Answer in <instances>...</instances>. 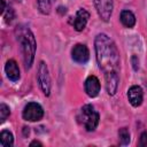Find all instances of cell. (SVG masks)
<instances>
[{
    "label": "cell",
    "instance_id": "cell-19",
    "mask_svg": "<svg viewBox=\"0 0 147 147\" xmlns=\"http://www.w3.org/2000/svg\"><path fill=\"white\" fill-rule=\"evenodd\" d=\"M132 64H133L134 70H137V69H138V67H139V61H138V59H137V56H136V55H133V56H132Z\"/></svg>",
    "mask_w": 147,
    "mask_h": 147
},
{
    "label": "cell",
    "instance_id": "cell-20",
    "mask_svg": "<svg viewBox=\"0 0 147 147\" xmlns=\"http://www.w3.org/2000/svg\"><path fill=\"white\" fill-rule=\"evenodd\" d=\"M30 146H41V142H39V141H32L30 144Z\"/></svg>",
    "mask_w": 147,
    "mask_h": 147
},
{
    "label": "cell",
    "instance_id": "cell-9",
    "mask_svg": "<svg viewBox=\"0 0 147 147\" xmlns=\"http://www.w3.org/2000/svg\"><path fill=\"white\" fill-rule=\"evenodd\" d=\"M106 78V88L109 95H114L117 91L118 86V72H106L105 74Z\"/></svg>",
    "mask_w": 147,
    "mask_h": 147
},
{
    "label": "cell",
    "instance_id": "cell-17",
    "mask_svg": "<svg viewBox=\"0 0 147 147\" xmlns=\"http://www.w3.org/2000/svg\"><path fill=\"white\" fill-rule=\"evenodd\" d=\"M51 2H52L51 0H38V6L42 13L48 14L51 9Z\"/></svg>",
    "mask_w": 147,
    "mask_h": 147
},
{
    "label": "cell",
    "instance_id": "cell-12",
    "mask_svg": "<svg viewBox=\"0 0 147 147\" xmlns=\"http://www.w3.org/2000/svg\"><path fill=\"white\" fill-rule=\"evenodd\" d=\"M5 70H6L7 77L10 80H13V82L18 80V78H20V69H18L17 63L14 60H8L7 61L6 67H5Z\"/></svg>",
    "mask_w": 147,
    "mask_h": 147
},
{
    "label": "cell",
    "instance_id": "cell-5",
    "mask_svg": "<svg viewBox=\"0 0 147 147\" xmlns=\"http://www.w3.org/2000/svg\"><path fill=\"white\" fill-rule=\"evenodd\" d=\"M38 83H39L44 94L45 95H49V92H51V77H49V74H48L47 65L42 61L39 63V67H38Z\"/></svg>",
    "mask_w": 147,
    "mask_h": 147
},
{
    "label": "cell",
    "instance_id": "cell-1",
    "mask_svg": "<svg viewBox=\"0 0 147 147\" xmlns=\"http://www.w3.org/2000/svg\"><path fill=\"white\" fill-rule=\"evenodd\" d=\"M96 61L100 69L106 72H118L119 53L114 41L106 34L100 33L95 37Z\"/></svg>",
    "mask_w": 147,
    "mask_h": 147
},
{
    "label": "cell",
    "instance_id": "cell-18",
    "mask_svg": "<svg viewBox=\"0 0 147 147\" xmlns=\"http://www.w3.org/2000/svg\"><path fill=\"white\" fill-rule=\"evenodd\" d=\"M139 145H140L141 147H146V146H147V132H142V133H141Z\"/></svg>",
    "mask_w": 147,
    "mask_h": 147
},
{
    "label": "cell",
    "instance_id": "cell-8",
    "mask_svg": "<svg viewBox=\"0 0 147 147\" xmlns=\"http://www.w3.org/2000/svg\"><path fill=\"white\" fill-rule=\"evenodd\" d=\"M85 92L88 96H96L100 92V82L95 76H88L85 80Z\"/></svg>",
    "mask_w": 147,
    "mask_h": 147
},
{
    "label": "cell",
    "instance_id": "cell-4",
    "mask_svg": "<svg viewBox=\"0 0 147 147\" xmlns=\"http://www.w3.org/2000/svg\"><path fill=\"white\" fill-rule=\"evenodd\" d=\"M42 116H44V110L39 103L30 102L24 107V110H23L24 119L30 121V122H36V121L41 119Z\"/></svg>",
    "mask_w": 147,
    "mask_h": 147
},
{
    "label": "cell",
    "instance_id": "cell-7",
    "mask_svg": "<svg viewBox=\"0 0 147 147\" xmlns=\"http://www.w3.org/2000/svg\"><path fill=\"white\" fill-rule=\"evenodd\" d=\"M71 55L76 62L83 63V64L86 63L90 59V52H88L87 47L83 44H77L71 51Z\"/></svg>",
    "mask_w": 147,
    "mask_h": 147
},
{
    "label": "cell",
    "instance_id": "cell-6",
    "mask_svg": "<svg viewBox=\"0 0 147 147\" xmlns=\"http://www.w3.org/2000/svg\"><path fill=\"white\" fill-rule=\"evenodd\" d=\"M94 5L101 20L107 22L113 13V0H94Z\"/></svg>",
    "mask_w": 147,
    "mask_h": 147
},
{
    "label": "cell",
    "instance_id": "cell-13",
    "mask_svg": "<svg viewBox=\"0 0 147 147\" xmlns=\"http://www.w3.org/2000/svg\"><path fill=\"white\" fill-rule=\"evenodd\" d=\"M121 22L126 28H132L136 24V17L129 10H123L121 13Z\"/></svg>",
    "mask_w": 147,
    "mask_h": 147
},
{
    "label": "cell",
    "instance_id": "cell-16",
    "mask_svg": "<svg viewBox=\"0 0 147 147\" xmlns=\"http://www.w3.org/2000/svg\"><path fill=\"white\" fill-rule=\"evenodd\" d=\"M9 114H10L9 107H7L5 103H1L0 105V122L3 123L7 119V117L9 116Z\"/></svg>",
    "mask_w": 147,
    "mask_h": 147
},
{
    "label": "cell",
    "instance_id": "cell-21",
    "mask_svg": "<svg viewBox=\"0 0 147 147\" xmlns=\"http://www.w3.org/2000/svg\"><path fill=\"white\" fill-rule=\"evenodd\" d=\"M5 11V0H1V13Z\"/></svg>",
    "mask_w": 147,
    "mask_h": 147
},
{
    "label": "cell",
    "instance_id": "cell-3",
    "mask_svg": "<svg viewBox=\"0 0 147 147\" xmlns=\"http://www.w3.org/2000/svg\"><path fill=\"white\" fill-rule=\"evenodd\" d=\"M78 118L87 131L95 130V127L98 126V123H99V114L91 105H85L82 108Z\"/></svg>",
    "mask_w": 147,
    "mask_h": 147
},
{
    "label": "cell",
    "instance_id": "cell-2",
    "mask_svg": "<svg viewBox=\"0 0 147 147\" xmlns=\"http://www.w3.org/2000/svg\"><path fill=\"white\" fill-rule=\"evenodd\" d=\"M16 34H17V40L21 44V49L23 54V60L25 68H30L33 59H34V53H36V40L30 31V29L25 26H20L16 29Z\"/></svg>",
    "mask_w": 147,
    "mask_h": 147
},
{
    "label": "cell",
    "instance_id": "cell-11",
    "mask_svg": "<svg viewBox=\"0 0 147 147\" xmlns=\"http://www.w3.org/2000/svg\"><path fill=\"white\" fill-rule=\"evenodd\" d=\"M127 98L129 101L132 106L138 107L141 105L142 102V90L140 86H132L130 87L129 92H127Z\"/></svg>",
    "mask_w": 147,
    "mask_h": 147
},
{
    "label": "cell",
    "instance_id": "cell-10",
    "mask_svg": "<svg viewBox=\"0 0 147 147\" xmlns=\"http://www.w3.org/2000/svg\"><path fill=\"white\" fill-rule=\"evenodd\" d=\"M88 18H90L88 11L85 10V9H79L77 11V14H76L75 20H74V28H75V30H77V31L84 30Z\"/></svg>",
    "mask_w": 147,
    "mask_h": 147
},
{
    "label": "cell",
    "instance_id": "cell-15",
    "mask_svg": "<svg viewBox=\"0 0 147 147\" xmlns=\"http://www.w3.org/2000/svg\"><path fill=\"white\" fill-rule=\"evenodd\" d=\"M118 137L122 145H127L130 142V132L126 127H123L118 131Z\"/></svg>",
    "mask_w": 147,
    "mask_h": 147
},
{
    "label": "cell",
    "instance_id": "cell-14",
    "mask_svg": "<svg viewBox=\"0 0 147 147\" xmlns=\"http://www.w3.org/2000/svg\"><path fill=\"white\" fill-rule=\"evenodd\" d=\"M13 144H14L13 134L9 131L3 130L0 134V145L2 147H10V146H13Z\"/></svg>",
    "mask_w": 147,
    "mask_h": 147
}]
</instances>
